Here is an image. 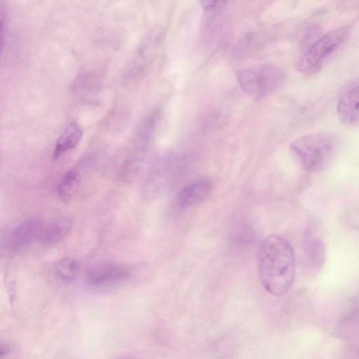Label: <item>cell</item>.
<instances>
[{
  "label": "cell",
  "mask_w": 359,
  "mask_h": 359,
  "mask_svg": "<svg viewBox=\"0 0 359 359\" xmlns=\"http://www.w3.org/2000/svg\"><path fill=\"white\" fill-rule=\"evenodd\" d=\"M81 182L79 172L74 169L66 171L60 177L57 192L60 200L67 203L76 193Z\"/></svg>",
  "instance_id": "4fadbf2b"
},
{
  "label": "cell",
  "mask_w": 359,
  "mask_h": 359,
  "mask_svg": "<svg viewBox=\"0 0 359 359\" xmlns=\"http://www.w3.org/2000/svg\"><path fill=\"white\" fill-rule=\"evenodd\" d=\"M258 264L265 290L276 297L287 293L295 276L294 254L290 243L276 234L267 236L260 245Z\"/></svg>",
  "instance_id": "6da1fadb"
},
{
  "label": "cell",
  "mask_w": 359,
  "mask_h": 359,
  "mask_svg": "<svg viewBox=\"0 0 359 359\" xmlns=\"http://www.w3.org/2000/svg\"><path fill=\"white\" fill-rule=\"evenodd\" d=\"M44 226L38 218L22 222L15 227L10 236L11 243L15 248H22L41 240Z\"/></svg>",
  "instance_id": "ba28073f"
},
{
  "label": "cell",
  "mask_w": 359,
  "mask_h": 359,
  "mask_svg": "<svg viewBox=\"0 0 359 359\" xmlns=\"http://www.w3.org/2000/svg\"><path fill=\"white\" fill-rule=\"evenodd\" d=\"M121 359H131V358H123Z\"/></svg>",
  "instance_id": "9a60e30c"
},
{
  "label": "cell",
  "mask_w": 359,
  "mask_h": 359,
  "mask_svg": "<svg viewBox=\"0 0 359 359\" xmlns=\"http://www.w3.org/2000/svg\"><path fill=\"white\" fill-rule=\"evenodd\" d=\"M337 111L344 125L359 126V81H353L341 90L337 100Z\"/></svg>",
  "instance_id": "52a82bcc"
},
{
  "label": "cell",
  "mask_w": 359,
  "mask_h": 359,
  "mask_svg": "<svg viewBox=\"0 0 359 359\" xmlns=\"http://www.w3.org/2000/svg\"><path fill=\"white\" fill-rule=\"evenodd\" d=\"M163 33V27L156 26L144 36L123 72L124 79L136 76L149 65L161 46Z\"/></svg>",
  "instance_id": "5b68a950"
},
{
  "label": "cell",
  "mask_w": 359,
  "mask_h": 359,
  "mask_svg": "<svg viewBox=\"0 0 359 359\" xmlns=\"http://www.w3.org/2000/svg\"><path fill=\"white\" fill-rule=\"evenodd\" d=\"M349 32L347 26L334 29L317 39L302 56L297 64L299 72L313 73L346 39Z\"/></svg>",
  "instance_id": "277c9868"
},
{
  "label": "cell",
  "mask_w": 359,
  "mask_h": 359,
  "mask_svg": "<svg viewBox=\"0 0 359 359\" xmlns=\"http://www.w3.org/2000/svg\"><path fill=\"white\" fill-rule=\"evenodd\" d=\"M72 221L67 217H60L44 226L41 238L45 245H52L62 241L69 233Z\"/></svg>",
  "instance_id": "8fae6325"
},
{
  "label": "cell",
  "mask_w": 359,
  "mask_h": 359,
  "mask_svg": "<svg viewBox=\"0 0 359 359\" xmlns=\"http://www.w3.org/2000/svg\"><path fill=\"white\" fill-rule=\"evenodd\" d=\"M55 271L60 278L67 281L72 280L78 274L79 264L72 257H64L56 263Z\"/></svg>",
  "instance_id": "5bb4252c"
},
{
  "label": "cell",
  "mask_w": 359,
  "mask_h": 359,
  "mask_svg": "<svg viewBox=\"0 0 359 359\" xmlns=\"http://www.w3.org/2000/svg\"><path fill=\"white\" fill-rule=\"evenodd\" d=\"M339 141L330 133L318 132L302 135L290 145L293 158L306 170L323 168L335 156Z\"/></svg>",
  "instance_id": "7a4b0ae2"
},
{
  "label": "cell",
  "mask_w": 359,
  "mask_h": 359,
  "mask_svg": "<svg viewBox=\"0 0 359 359\" xmlns=\"http://www.w3.org/2000/svg\"><path fill=\"white\" fill-rule=\"evenodd\" d=\"M284 72L271 64H259L239 69L237 80L249 95L261 98L276 91L283 83Z\"/></svg>",
  "instance_id": "3957f363"
},
{
  "label": "cell",
  "mask_w": 359,
  "mask_h": 359,
  "mask_svg": "<svg viewBox=\"0 0 359 359\" xmlns=\"http://www.w3.org/2000/svg\"><path fill=\"white\" fill-rule=\"evenodd\" d=\"M130 276L126 266L114 262H102L92 266L87 273L86 281L94 288L111 289L123 283Z\"/></svg>",
  "instance_id": "8992f818"
},
{
  "label": "cell",
  "mask_w": 359,
  "mask_h": 359,
  "mask_svg": "<svg viewBox=\"0 0 359 359\" xmlns=\"http://www.w3.org/2000/svg\"><path fill=\"white\" fill-rule=\"evenodd\" d=\"M304 251L311 268L320 270L326 258L325 246L320 237L311 228L304 233Z\"/></svg>",
  "instance_id": "30bf717a"
},
{
  "label": "cell",
  "mask_w": 359,
  "mask_h": 359,
  "mask_svg": "<svg viewBox=\"0 0 359 359\" xmlns=\"http://www.w3.org/2000/svg\"><path fill=\"white\" fill-rule=\"evenodd\" d=\"M83 131L81 126L75 121L70 123L57 138L53 156L58 158L65 152L74 149L81 141Z\"/></svg>",
  "instance_id": "7c38bea8"
},
{
  "label": "cell",
  "mask_w": 359,
  "mask_h": 359,
  "mask_svg": "<svg viewBox=\"0 0 359 359\" xmlns=\"http://www.w3.org/2000/svg\"><path fill=\"white\" fill-rule=\"evenodd\" d=\"M212 185L205 180H198L182 188L175 198L176 205L186 209L204 201L210 195Z\"/></svg>",
  "instance_id": "9c48e42d"
}]
</instances>
